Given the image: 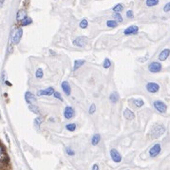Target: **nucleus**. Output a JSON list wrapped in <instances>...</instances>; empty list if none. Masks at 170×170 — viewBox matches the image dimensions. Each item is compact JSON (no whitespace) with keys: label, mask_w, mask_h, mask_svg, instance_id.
Instances as JSON below:
<instances>
[{"label":"nucleus","mask_w":170,"mask_h":170,"mask_svg":"<svg viewBox=\"0 0 170 170\" xmlns=\"http://www.w3.org/2000/svg\"><path fill=\"white\" fill-rule=\"evenodd\" d=\"M162 64L160 62H152L148 66V70L152 73H157L162 70Z\"/></svg>","instance_id":"nucleus-7"},{"label":"nucleus","mask_w":170,"mask_h":170,"mask_svg":"<svg viewBox=\"0 0 170 170\" xmlns=\"http://www.w3.org/2000/svg\"><path fill=\"white\" fill-rule=\"evenodd\" d=\"M22 35H23V30L21 28H18L17 30L13 31L12 40H13V43L14 45H17L18 43L20 42L21 38H22Z\"/></svg>","instance_id":"nucleus-2"},{"label":"nucleus","mask_w":170,"mask_h":170,"mask_svg":"<svg viewBox=\"0 0 170 170\" xmlns=\"http://www.w3.org/2000/svg\"><path fill=\"white\" fill-rule=\"evenodd\" d=\"M86 61L83 60V59H80V60H75L74 61V66H73V70H77L78 68H80L83 65L85 64Z\"/></svg>","instance_id":"nucleus-18"},{"label":"nucleus","mask_w":170,"mask_h":170,"mask_svg":"<svg viewBox=\"0 0 170 170\" xmlns=\"http://www.w3.org/2000/svg\"><path fill=\"white\" fill-rule=\"evenodd\" d=\"M86 44H88V38L86 36H80V37L75 38L73 40V45L76 47H80V48L85 47Z\"/></svg>","instance_id":"nucleus-5"},{"label":"nucleus","mask_w":170,"mask_h":170,"mask_svg":"<svg viewBox=\"0 0 170 170\" xmlns=\"http://www.w3.org/2000/svg\"><path fill=\"white\" fill-rule=\"evenodd\" d=\"M31 23H32V19H31V17H29V16H27L26 18H24V19L20 22L21 26H23V27L29 26V25H31Z\"/></svg>","instance_id":"nucleus-22"},{"label":"nucleus","mask_w":170,"mask_h":170,"mask_svg":"<svg viewBox=\"0 0 170 170\" xmlns=\"http://www.w3.org/2000/svg\"><path fill=\"white\" fill-rule=\"evenodd\" d=\"M169 55H170V49H164L160 52L158 58L160 61H165L169 57Z\"/></svg>","instance_id":"nucleus-14"},{"label":"nucleus","mask_w":170,"mask_h":170,"mask_svg":"<svg viewBox=\"0 0 170 170\" xmlns=\"http://www.w3.org/2000/svg\"><path fill=\"white\" fill-rule=\"evenodd\" d=\"M126 17L128 18H133V12L131 10H129L126 12Z\"/></svg>","instance_id":"nucleus-37"},{"label":"nucleus","mask_w":170,"mask_h":170,"mask_svg":"<svg viewBox=\"0 0 170 170\" xmlns=\"http://www.w3.org/2000/svg\"><path fill=\"white\" fill-rule=\"evenodd\" d=\"M139 28L138 26H135V25H132V26H129L128 28H126L124 31V33L125 35H131V34H136L138 33Z\"/></svg>","instance_id":"nucleus-11"},{"label":"nucleus","mask_w":170,"mask_h":170,"mask_svg":"<svg viewBox=\"0 0 170 170\" xmlns=\"http://www.w3.org/2000/svg\"><path fill=\"white\" fill-rule=\"evenodd\" d=\"M29 109L31 112H33L34 114H40V110H39V107L37 106H35L33 104L29 105Z\"/></svg>","instance_id":"nucleus-21"},{"label":"nucleus","mask_w":170,"mask_h":170,"mask_svg":"<svg viewBox=\"0 0 170 170\" xmlns=\"http://www.w3.org/2000/svg\"><path fill=\"white\" fill-rule=\"evenodd\" d=\"M124 117L126 119V120H134L135 119V114L134 112H133L132 110L128 109V108H126V109H125L124 111Z\"/></svg>","instance_id":"nucleus-15"},{"label":"nucleus","mask_w":170,"mask_h":170,"mask_svg":"<svg viewBox=\"0 0 170 170\" xmlns=\"http://www.w3.org/2000/svg\"><path fill=\"white\" fill-rule=\"evenodd\" d=\"M112 16L114 17V20H116L118 23H121L123 21V17L121 16L120 13H114L113 14H112Z\"/></svg>","instance_id":"nucleus-29"},{"label":"nucleus","mask_w":170,"mask_h":170,"mask_svg":"<svg viewBox=\"0 0 170 170\" xmlns=\"http://www.w3.org/2000/svg\"><path fill=\"white\" fill-rule=\"evenodd\" d=\"M111 66V61L108 59V58H106L104 61V64H103V67L104 68H109Z\"/></svg>","instance_id":"nucleus-31"},{"label":"nucleus","mask_w":170,"mask_h":170,"mask_svg":"<svg viewBox=\"0 0 170 170\" xmlns=\"http://www.w3.org/2000/svg\"><path fill=\"white\" fill-rule=\"evenodd\" d=\"M95 111H96V106H95V105H94V104H92L91 106H90V107H89L88 113H89V114H93Z\"/></svg>","instance_id":"nucleus-34"},{"label":"nucleus","mask_w":170,"mask_h":170,"mask_svg":"<svg viewBox=\"0 0 170 170\" xmlns=\"http://www.w3.org/2000/svg\"><path fill=\"white\" fill-rule=\"evenodd\" d=\"M25 100H26V102H27L29 105L34 104V103L36 102L35 96H34L31 92H30V91H27L26 93H25Z\"/></svg>","instance_id":"nucleus-13"},{"label":"nucleus","mask_w":170,"mask_h":170,"mask_svg":"<svg viewBox=\"0 0 170 170\" xmlns=\"http://www.w3.org/2000/svg\"><path fill=\"white\" fill-rule=\"evenodd\" d=\"M110 157L112 159V161H113L114 162H117V164H119V162H122V156L121 154L118 152L117 149H111L110 150Z\"/></svg>","instance_id":"nucleus-9"},{"label":"nucleus","mask_w":170,"mask_h":170,"mask_svg":"<svg viewBox=\"0 0 170 170\" xmlns=\"http://www.w3.org/2000/svg\"><path fill=\"white\" fill-rule=\"evenodd\" d=\"M55 90H54L53 88H48L46 89H42V90H38L37 95L38 96H50L53 95Z\"/></svg>","instance_id":"nucleus-10"},{"label":"nucleus","mask_w":170,"mask_h":170,"mask_svg":"<svg viewBox=\"0 0 170 170\" xmlns=\"http://www.w3.org/2000/svg\"><path fill=\"white\" fill-rule=\"evenodd\" d=\"M9 162V158L5 153L4 148L0 144V162Z\"/></svg>","instance_id":"nucleus-17"},{"label":"nucleus","mask_w":170,"mask_h":170,"mask_svg":"<svg viewBox=\"0 0 170 170\" xmlns=\"http://www.w3.org/2000/svg\"><path fill=\"white\" fill-rule=\"evenodd\" d=\"M107 26L108 28H116L118 26V22L116 20H107Z\"/></svg>","instance_id":"nucleus-24"},{"label":"nucleus","mask_w":170,"mask_h":170,"mask_svg":"<svg viewBox=\"0 0 170 170\" xmlns=\"http://www.w3.org/2000/svg\"><path fill=\"white\" fill-rule=\"evenodd\" d=\"M92 170H99V165L98 164H93L92 166Z\"/></svg>","instance_id":"nucleus-38"},{"label":"nucleus","mask_w":170,"mask_h":170,"mask_svg":"<svg viewBox=\"0 0 170 170\" xmlns=\"http://www.w3.org/2000/svg\"><path fill=\"white\" fill-rule=\"evenodd\" d=\"M146 88L149 93H156L160 90V86L155 82H149L146 84Z\"/></svg>","instance_id":"nucleus-4"},{"label":"nucleus","mask_w":170,"mask_h":170,"mask_svg":"<svg viewBox=\"0 0 170 170\" xmlns=\"http://www.w3.org/2000/svg\"><path fill=\"white\" fill-rule=\"evenodd\" d=\"M75 116V111L73 109V107H66L64 109V117L67 119V120H70L72 119Z\"/></svg>","instance_id":"nucleus-8"},{"label":"nucleus","mask_w":170,"mask_h":170,"mask_svg":"<svg viewBox=\"0 0 170 170\" xmlns=\"http://www.w3.org/2000/svg\"><path fill=\"white\" fill-rule=\"evenodd\" d=\"M79 25H80L81 29H86V28H88V21L86 19H83Z\"/></svg>","instance_id":"nucleus-32"},{"label":"nucleus","mask_w":170,"mask_h":170,"mask_svg":"<svg viewBox=\"0 0 170 170\" xmlns=\"http://www.w3.org/2000/svg\"><path fill=\"white\" fill-rule=\"evenodd\" d=\"M4 2H5V0H0V7H2L3 4H4Z\"/></svg>","instance_id":"nucleus-39"},{"label":"nucleus","mask_w":170,"mask_h":170,"mask_svg":"<svg viewBox=\"0 0 170 170\" xmlns=\"http://www.w3.org/2000/svg\"><path fill=\"white\" fill-rule=\"evenodd\" d=\"M42 122H43V119L41 117H37V118H35L34 119V122H33V124H34V126L37 129H39V128H40V125L42 124Z\"/></svg>","instance_id":"nucleus-25"},{"label":"nucleus","mask_w":170,"mask_h":170,"mask_svg":"<svg viewBox=\"0 0 170 170\" xmlns=\"http://www.w3.org/2000/svg\"><path fill=\"white\" fill-rule=\"evenodd\" d=\"M5 84H6L7 86H12V84H10V83L9 81H6V82H5Z\"/></svg>","instance_id":"nucleus-40"},{"label":"nucleus","mask_w":170,"mask_h":170,"mask_svg":"<svg viewBox=\"0 0 170 170\" xmlns=\"http://www.w3.org/2000/svg\"><path fill=\"white\" fill-rule=\"evenodd\" d=\"M27 17V12H26V10H19L16 13V20L17 21H19V22H21L24 18H26Z\"/></svg>","instance_id":"nucleus-16"},{"label":"nucleus","mask_w":170,"mask_h":170,"mask_svg":"<svg viewBox=\"0 0 170 170\" xmlns=\"http://www.w3.org/2000/svg\"><path fill=\"white\" fill-rule=\"evenodd\" d=\"M146 4L147 7H153V6H156L159 4V0H146Z\"/></svg>","instance_id":"nucleus-26"},{"label":"nucleus","mask_w":170,"mask_h":170,"mask_svg":"<svg viewBox=\"0 0 170 170\" xmlns=\"http://www.w3.org/2000/svg\"><path fill=\"white\" fill-rule=\"evenodd\" d=\"M109 100H110V102L113 103V104L117 103L119 101V94L116 91H113L109 95Z\"/></svg>","instance_id":"nucleus-19"},{"label":"nucleus","mask_w":170,"mask_h":170,"mask_svg":"<svg viewBox=\"0 0 170 170\" xmlns=\"http://www.w3.org/2000/svg\"><path fill=\"white\" fill-rule=\"evenodd\" d=\"M161 150H162V147H161V144H154V146L149 149V156H150L151 158L157 157L158 155L160 154Z\"/></svg>","instance_id":"nucleus-6"},{"label":"nucleus","mask_w":170,"mask_h":170,"mask_svg":"<svg viewBox=\"0 0 170 170\" xmlns=\"http://www.w3.org/2000/svg\"><path fill=\"white\" fill-rule=\"evenodd\" d=\"M164 133H165V126L164 125L158 124L151 129L149 136H150V138H152V139H158V138H160L162 135H164Z\"/></svg>","instance_id":"nucleus-1"},{"label":"nucleus","mask_w":170,"mask_h":170,"mask_svg":"<svg viewBox=\"0 0 170 170\" xmlns=\"http://www.w3.org/2000/svg\"><path fill=\"white\" fill-rule=\"evenodd\" d=\"M123 10H124V6L122 4H117L112 8V10H113L114 13H121Z\"/></svg>","instance_id":"nucleus-27"},{"label":"nucleus","mask_w":170,"mask_h":170,"mask_svg":"<svg viewBox=\"0 0 170 170\" xmlns=\"http://www.w3.org/2000/svg\"><path fill=\"white\" fill-rule=\"evenodd\" d=\"M53 95H54V97H55L56 99H59L60 101H63V99H62V96H61V94H60L59 92L55 91V92H54V94H53Z\"/></svg>","instance_id":"nucleus-36"},{"label":"nucleus","mask_w":170,"mask_h":170,"mask_svg":"<svg viewBox=\"0 0 170 170\" xmlns=\"http://www.w3.org/2000/svg\"><path fill=\"white\" fill-rule=\"evenodd\" d=\"M35 76L37 79H41L43 76H44V72H43L42 68H37V70L35 72Z\"/></svg>","instance_id":"nucleus-30"},{"label":"nucleus","mask_w":170,"mask_h":170,"mask_svg":"<svg viewBox=\"0 0 170 170\" xmlns=\"http://www.w3.org/2000/svg\"><path fill=\"white\" fill-rule=\"evenodd\" d=\"M132 102L135 105L136 107H141L144 105V102L142 99H132Z\"/></svg>","instance_id":"nucleus-23"},{"label":"nucleus","mask_w":170,"mask_h":170,"mask_svg":"<svg viewBox=\"0 0 170 170\" xmlns=\"http://www.w3.org/2000/svg\"><path fill=\"white\" fill-rule=\"evenodd\" d=\"M100 141H101V136H100V134L93 135L92 139H91V144H92V146H97V144L100 143Z\"/></svg>","instance_id":"nucleus-20"},{"label":"nucleus","mask_w":170,"mask_h":170,"mask_svg":"<svg viewBox=\"0 0 170 170\" xmlns=\"http://www.w3.org/2000/svg\"><path fill=\"white\" fill-rule=\"evenodd\" d=\"M153 105H154V107L156 108L160 113H165L166 110H167V106H166V104L162 102V101H159V100L155 101Z\"/></svg>","instance_id":"nucleus-3"},{"label":"nucleus","mask_w":170,"mask_h":170,"mask_svg":"<svg viewBox=\"0 0 170 170\" xmlns=\"http://www.w3.org/2000/svg\"><path fill=\"white\" fill-rule=\"evenodd\" d=\"M66 153H67V155H68V156H74L75 155V152L73 151V149H71L70 147L66 148Z\"/></svg>","instance_id":"nucleus-33"},{"label":"nucleus","mask_w":170,"mask_h":170,"mask_svg":"<svg viewBox=\"0 0 170 170\" xmlns=\"http://www.w3.org/2000/svg\"><path fill=\"white\" fill-rule=\"evenodd\" d=\"M76 128H77V125H76V124H68L67 125H66V129L67 130H68V131H71V132H73L75 129H76Z\"/></svg>","instance_id":"nucleus-28"},{"label":"nucleus","mask_w":170,"mask_h":170,"mask_svg":"<svg viewBox=\"0 0 170 170\" xmlns=\"http://www.w3.org/2000/svg\"><path fill=\"white\" fill-rule=\"evenodd\" d=\"M164 12H165V13L170 12V2L166 3V4L164 5Z\"/></svg>","instance_id":"nucleus-35"},{"label":"nucleus","mask_w":170,"mask_h":170,"mask_svg":"<svg viewBox=\"0 0 170 170\" xmlns=\"http://www.w3.org/2000/svg\"><path fill=\"white\" fill-rule=\"evenodd\" d=\"M61 88H62L64 93L66 94L67 96H70V93H71V88H70V83L67 82V81H63L62 84H61Z\"/></svg>","instance_id":"nucleus-12"}]
</instances>
